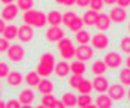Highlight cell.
Listing matches in <instances>:
<instances>
[{
	"mask_svg": "<svg viewBox=\"0 0 130 108\" xmlns=\"http://www.w3.org/2000/svg\"><path fill=\"white\" fill-rule=\"evenodd\" d=\"M5 27H6V23H5V20H3V18H0V35L3 33Z\"/></svg>",
	"mask_w": 130,
	"mask_h": 108,
	"instance_id": "ee69618b",
	"label": "cell"
},
{
	"mask_svg": "<svg viewBox=\"0 0 130 108\" xmlns=\"http://www.w3.org/2000/svg\"><path fill=\"white\" fill-rule=\"evenodd\" d=\"M17 6H18V9H21V11H28V9H33V6H35V0H17Z\"/></svg>",
	"mask_w": 130,
	"mask_h": 108,
	"instance_id": "d6a6232c",
	"label": "cell"
},
{
	"mask_svg": "<svg viewBox=\"0 0 130 108\" xmlns=\"http://www.w3.org/2000/svg\"><path fill=\"white\" fill-rule=\"evenodd\" d=\"M82 27H84V23H82V18H81V17H79L78 20H76V23H75V24H73V26L70 27V29H69V30H70V32H73V33H75V32H78V30H81V29H82Z\"/></svg>",
	"mask_w": 130,
	"mask_h": 108,
	"instance_id": "74e56055",
	"label": "cell"
},
{
	"mask_svg": "<svg viewBox=\"0 0 130 108\" xmlns=\"http://www.w3.org/2000/svg\"><path fill=\"white\" fill-rule=\"evenodd\" d=\"M97 18H99V12L94 11V9H88L82 15V23H84V26H87V27H96Z\"/></svg>",
	"mask_w": 130,
	"mask_h": 108,
	"instance_id": "ac0fdd59",
	"label": "cell"
},
{
	"mask_svg": "<svg viewBox=\"0 0 130 108\" xmlns=\"http://www.w3.org/2000/svg\"><path fill=\"white\" fill-rule=\"evenodd\" d=\"M35 98H36V94L31 90V87H28V86H27L26 89H23V90L20 92V94H18V101L21 102L23 107L31 105V104L35 102Z\"/></svg>",
	"mask_w": 130,
	"mask_h": 108,
	"instance_id": "4fadbf2b",
	"label": "cell"
},
{
	"mask_svg": "<svg viewBox=\"0 0 130 108\" xmlns=\"http://www.w3.org/2000/svg\"><path fill=\"white\" fill-rule=\"evenodd\" d=\"M40 78L42 77L38 74V71H28L26 74V77H24V81H26V84L28 87H36L39 84Z\"/></svg>",
	"mask_w": 130,
	"mask_h": 108,
	"instance_id": "603a6c76",
	"label": "cell"
},
{
	"mask_svg": "<svg viewBox=\"0 0 130 108\" xmlns=\"http://www.w3.org/2000/svg\"><path fill=\"white\" fill-rule=\"evenodd\" d=\"M5 80H6V84H8L9 89H18V87L23 84L24 77H23V74H21L20 71H11Z\"/></svg>",
	"mask_w": 130,
	"mask_h": 108,
	"instance_id": "30bf717a",
	"label": "cell"
},
{
	"mask_svg": "<svg viewBox=\"0 0 130 108\" xmlns=\"http://www.w3.org/2000/svg\"><path fill=\"white\" fill-rule=\"evenodd\" d=\"M112 99L109 98V94L106 93H99L96 98H94V105L99 108H111L112 107Z\"/></svg>",
	"mask_w": 130,
	"mask_h": 108,
	"instance_id": "d6986e66",
	"label": "cell"
},
{
	"mask_svg": "<svg viewBox=\"0 0 130 108\" xmlns=\"http://www.w3.org/2000/svg\"><path fill=\"white\" fill-rule=\"evenodd\" d=\"M20 42H23V44H28V42H31L33 38H35V30H33V27L28 26V24H23V26L18 27V36H17Z\"/></svg>",
	"mask_w": 130,
	"mask_h": 108,
	"instance_id": "ba28073f",
	"label": "cell"
},
{
	"mask_svg": "<svg viewBox=\"0 0 130 108\" xmlns=\"http://www.w3.org/2000/svg\"><path fill=\"white\" fill-rule=\"evenodd\" d=\"M117 5L118 6H121V8H129L130 6V0H117Z\"/></svg>",
	"mask_w": 130,
	"mask_h": 108,
	"instance_id": "7bdbcfd3",
	"label": "cell"
},
{
	"mask_svg": "<svg viewBox=\"0 0 130 108\" xmlns=\"http://www.w3.org/2000/svg\"><path fill=\"white\" fill-rule=\"evenodd\" d=\"M120 50L124 54H130V36H124L120 40Z\"/></svg>",
	"mask_w": 130,
	"mask_h": 108,
	"instance_id": "e575fe53",
	"label": "cell"
},
{
	"mask_svg": "<svg viewBox=\"0 0 130 108\" xmlns=\"http://www.w3.org/2000/svg\"><path fill=\"white\" fill-rule=\"evenodd\" d=\"M118 78H120V83L123 86H127L130 87V68H123L120 69V74H118Z\"/></svg>",
	"mask_w": 130,
	"mask_h": 108,
	"instance_id": "f546056e",
	"label": "cell"
},
{
	"mask_svg": "<svg viewBox=\"0 0 130 108\" xmlns=\"http://www.w3.org/2000/svg\"><path fill=\"white\" fill-rule=\"evenodd\" d=\"M87 71V65L85 62L76 60L70 65V74H78V75H84V72Z\"/></svg>",
	"mask_w": 130,
	"mask_h": 108,
	"instance_id": "f1b7e54d",
	"label": "cell"
},
{
	"mask_svg": "<svg viewBox=\"0 0 130 108\" xmlns=\"http://www.w3.org/2000/svg\"><path fill=\"white\" fill-rule=\"evenodd\" d=\"M2 94H3V86L0 84V98H2Z\"/></svg>",
	"mask_w": 130,
	"mask_h": 108,
	"instance_id": "681fc988",
	"label": "cell"
},
{
	"mask_svg": "<svg viewBox=\"0 0 130 108\" xmlns=\"http://www.w3.org/2000/svg\"><path fill=\"white\" fill-rule=\"evenodd\" d=\"M91 84H93V90H96L97 93H105V92H108L109 80L105 75H94Z\"/></svg>",
	"mask_w": 130,
	"mask_h": 108,
	"instance_id": "7c38bea8",
	"label": "cell"
},
{
	"mask_svg": "<svg viewBox=\"0 0 130 108\" xmlns=\"http://www.w3.org/2000/svg\"><path fill=\"white\" fill-rule=\"evenodd\" d=\"M111 23H112V20H111L109 14H99V18H97L96 27L99 29V32H106V30H109Z\"/></svg>",
	"mask_w": 130,
	"mask_h": 108,
	"instance_id": "ffe728a7",
	"label": "cell"
},
{
	"mask_svg": "<svg viewBox=\"0 0 130 108\" xmlns=\"http://www.w3.org/2000/svg\"><path fill=\"white\" fill-rule=\"evenodd\" d=\"M90 9H94V11H102L103 9V6H105V3H103V0H90Z\"/></svg>",
	"mask_w": 130,
	"mask_h": 108,
	"instance_id": "8d00e7d4",
	"label": "cell"
},
{
	"mask_svg": "<svg viewBox=\"0 0 130 108\" xmlns=\"http://www.w3.org/2000/svg\"><path fill=\"white\" fill-rule=\"evenodd\" d=\"M57 50H58V53L61 56V59L63 60H70V59H73L75 57V47H73V42L72 39H69V38H61V39L57 42Z\"/></svg>",
	"mask_w": 130,
	"mask_h": 108,
	"instance_id": "3957f363",
	"label": "cell"
},
{
	"mask_svg": "<svg viewBox=\"0 0 130 108\" xmlns=\"http://www.w3.org/2000/svg\"><path fill=\"white\" fill-rule=\"evenodd\" d=\"M75 57H76V60H81V62H88L94 57V48L90 47L88 44L78 45V48L75 50Z\"/></svg>",
	"mask_w": 130,
	"mask_h": 108,
	"instance_id": "52a82bcc",
	"label": "cell"
},
{
	"mask_svg": "<svg viewBox=\"0 0 130 108\" xmlns=\"http://www.w3.org/2000/svg\"><path fill=\"white\" fill-rule=\"evenodd\" d=\"M23 21L31 27L36 29H43L46 26V14H43L42 11H36V9H28L23 15Z\"/></svg>",
	"mask_w": 130,
	"mask_h": 108,
	"instance_id": "7a4b0ae2",
	"label": "cell"
},
{
	"mask_svg": "<svg viewBox=\"0 0 130 108\" xmlns=\"http://www.w3.org/2000/svg\"><path fill=\"white\" fill-rule=\"evenodd\" d=\"M105 5H115L117 3V0H103Z\"/></svg>",
	"mask_w": 130,
	"mask_h": 108,
	"instance_id": "bcb514c9",
	"label": "cell"
},
{
	"mask_svg": "<svg viewBox=\"0 0 130 108\" xmlns=\"http://www.w3.org/2000/svg\"><path fill=\"white\" fill-rule=\"evenodd\" d=\"M54 89H55V84L52 83L48 77H43V78H40L39 84L36 86V90H38V93L42 96V94H48V93H52L54 92Z\"/></svg>",
	"mask_w": 130,
	"mask_h": 108,
	"instance_id": "5bb4252c",
	"label": "cell"
},
{
	"mask_svg": "<svg viewBox=\"0 0 130 108\" xmlns=\"http://www.w3.org/2000/svg\"><path fill=\"white\" fill-rule=\"evenodd\" d=\"M55 101H57V98H55V96H54L52 93H48V94H42V98H40V107L51 108V107H54V104H55Z\"/></svg>",
	"mask_w": 130,
	"mask_h": 108,
	"instance_id": "4dcf8cb0",
	"label": "cell"
},
{
	"mask_svg": "<svg viewBox=\"0 0 130 108\" xmlns=\"http://www.w3.org/2000/svg\"><path fill=\"white\" fill-rule=\"evenodd\" d=\"M61 17H63V14L60 11L52 9V11L46 14V21H48L50 26H60L61 24Z\"/></svg>",
	"mask_w": 130,
	"mask_h": 108,
	"instance_id": "7402d4cb",
	"label": "cell"
},
{
	"mask_svg": "<svg viewBox=\"0 0 130 108\" xmlns=\"http://www.w3.org/2000/svg\"><path fill=\"white\" fill-rule=\"evenodd\" d=\"M90 71H91V74H94V75H105L106 71H108V66H106V63L102 59H97V60H94L91 63Z\"/></svg>",
	"mask_w": 130,
	"mask_h": 108,
	"instance_id": "44dd1931",
	"label": "cell"
},
{
	"mask_svg": "<svg viewBox=\"0 0 130 108\" xmlns=\"http://www.w3.org/2000/svg\"><path fill=\"white\" fill-rule=\"evenodd\" d=\"M78 90L79 93H91L93 92V84H91L90 80H85V78H82L81 83L78 84Z\"/></svg>",
	"mask_w": 130,
	"mask_h": 108,
	"instance_id": "1f68e13d",
	"label": "cell"
},
{
	"mask_svg": "<svg viewBox=\"0 0 130 108\" xmlns=\"http://www.w3.org/2000/svg\"><path fill=\"white\" fill-rule=\"evenodd\" d=\"M81 80H82V75H78V74H72V75H69V80H67V83H69V86L72 87V89H78V84L81 83Z\"/></svg>",
	"mask_w": 130,
	"mask_h": 108,
	"instance_id": "836d02e7",
	"label": "cell"
},
{
	"mask_svg": "<svg viewBox=\"0 0 130 108\" xmlns=\"http://www.w3.org/2000/svg\"><path fill=\"white\" fill-rule=\"evenodd\" d=\"M9 72H11L9 65H8L6 62H0V80H5Z\"/></svg>",
	"mask_w": 130,
	"mask_h": 108,
	"instance_id": "d590c367",
	"label": "cell"
},
{
	"mask_svg": "<svg viewBox=\"0 0 130 108\" xmlns=\"http://www.w3.org/2000/svg\"><path fill=\"white\" fill-rule=\"evenodd\" d=\"M6 107H17V108H20V107H23L21 105V102L18 101V98L17 99H11V101H8L6 102Z\"/></svg>",
	"mask_w": 130,
	"mask_h": 108,
	"instance_id": "ab89813d",
	"label": "cell"
},
{
	"mask_svg": "<svg viewBox=\"0 0 130 108\" xmlns=\"http://www.w3.org/2000/svg\"><path fill=\"white\" fill-rule=\"evenodd\" d=\"M126 66L130 68V54H127V59H126Z\"/></svg>",
	"mask_w": 130,
	"mask_h": 108,
	"instance_id": "7dc6e473",
	"label": "cell"
},
{
	"mask_svg": "<svg viewBox=\"0 0 130 108\" xmlns=\"http://www.w3.org/2000/svg\"><path fill=\"white\" fill-rule=\"evenodd\" d=\"M54 74H55L57 78H66V77H69V75H70V65H69L66 60L55 62Z\"/></svg>",
	"mask_w": 130,
	"mask_h": 108,
	"instance_id": "9a60e30c",
	"label": "cell"
},
{
	"mask_svg": "<svg viewBox=\"0 0 130 108\" xmlns=\"http://www.w3.org/2000/svg\"><path fill=\"white\" fill-rule=\"evenodd\" d=\"M54 107H58V108H61V107H64V104H63L61 101H55V104H54Z\"/></svg>",
	"mask_w": 130,
	"mask_h": 108,
	"instance_id": "f6af8a7d",
	"label": "cell"
},
{
	"mask_svg": "<svg viewBox=\"0 0 130 108\" xmlns=\"http://www.w3.org/2000/svg\"><path fill=\"white\" fill-rule=\"evenodd\" d=\"M18 15V6L13 3H8L5 5V8L2 9V18L5 21H13Z\"/></svg>",
	"mask_w": 130,
	"mask_h": 108,
	"instance_id": "2e32d148",
	"label": "cell"
},
{
	"mask_svg": "<svg viewBox=\"0 0 130 108\" xmlns=\"http://www.w3.org/2000/svg\"><path fill=\"white\" fill-rule=\"evenodd\" d=\"M3 5H8V3H13V0H0Z\"/></svg>",
	"mask_w": 130,
	"mask_h": 108,
	"instance_id": "c3c4849f",
	"label": "cell"
},
{
	"mask_svg": "<svg viewBox=\"0 0 130 108\" xmlns=\"http://www.w3.org/2000/svg\"><path fill=\"white\" fill-rule=\"evenodd\" d=\"M90 33L87 32V30H78V32H75V42L78 44V45H85V44H90Z\"/></svg>",
	"mask_w": 130,
	"mask_h": 108,
	"instance_id": "4316f807",
	"label": "cell"
},
{
	"mask_svg": "<svg viewBox=\"0 0 130 108\" xmlns=\"http://www.w3.org/2000/svg\"><path fill=\"white\" fill-rule=\"evenodd\" d=\"M78 18H79V17L76 15L75 11H66V12L63 14V17H61V23H63L67 29H70V27L76 23V20H78Z\"/></svg>",
	"mask_w": 130,
	"mask_h": 108,
	"instance_id": "cb8c5ba5",
	"label": "cell"
},
{
	"mask_svg": "<svg viewBox=\"0 0 130 108\" xmlns=\"http://www.w3.org/2000/svg\"><path fill=\"white\" fill-rule=\"evenodd\" d=\"M90 42H91V47L94 50H97V51H103V50H106L109 47V38L105 35L103 32H99L96 35H93Z\"/></svg>",
	"mask_w": 130,
	"mask_h": 108,
	"instance_id": "8992f818",
	"label": "cell"
},
{
	"mask_svg": "<svg viewBox=\"0 0 130 108\" xmlns=\"http://www.w3.org/2000/svg\"><path fill=\"white\" fill-rule=\"evenodd\" d=\"M58 5H61V6H72V5H75V0H55Z\"/></svg>",
	"mask_w": 130,
	"mask_h": 108,
	"instance_id": "60d3db41",
	"label": "cell"
},
{
	"mask_svg": "<svg viewBox=\"0 0 130 108\" xmlns=\"http://www.w3.org/2000/svg\"><path fill=\"white\" fill-rule=\"evenodd\" d=\"M6 57H8V60L12 62V63H21V62L26 59V50H24V47L20 45V44H12V45H9L8 50H6Z\"/></svg>",
	"mask_w": 130,
	"mask_h": 108,
	"instance_id": "277c9868",
	"label": "cell"
},
{
	"mask_svg": "<svg viewBox=\"0 0 130 108\" xmlns=\"http://www.w3.org/2000/svg\"><path fill=\"white\" fill-rule=\"evenodd\" d=\"M75 5H78L79 8H87L90 5V0H75Z\"/></svg>",
	"mask_w": 130,
	"mask_h": 108,
	"instance_id": "b9f144b4",
	"label": "cell"
},
{
	"mask_svg": "<svg viewBox=\"0 0 130 108\" xmlns=\"http://www.w3.org/2000/svg\"><path fill=\"white\" fill-rule=\"evenodd\" d=\"M2 35H3V38H6L9 42L13 40V39H17V36H18V26H15V24H9V26H6Z\"/></svg>",
	"mask_w": 130,
	"mask_h": 108,
	"instance_id": "83f0119b",
	"label": "cell"
},
{
	"mask_svg": "<svg viewBox=\"0 0 130 108\" xmlns=\"http://www.w3.org/2000/svg\"><path fill=\"white\" fill-rule=\"evenodd\" d=\"M61 38H64V30L60 26H51L45 32V39L48 42H51V44H54V42L57 44Z\"/></svg>",
	"mask_w": 130,
	"mask_h": 108,
	"instance_id": "9c48e42d",
	"label": "cell"
},
{
	"mask_svg": "<svg viewBox=\"0 0 130 108\" xmlns=\"http://www.w3.org/2000/svg\"><path fill=\"white\" fill-rule=\"evenodd\" d=\"M8 47H9V40L6 38H0V53H6Z\"/></svg>",
	"mask_w": 130,
	"mask_h": 108,
	"instance_id": "f35d334b",
	"label": "cell"
},
{
	"mask_svg": "<svg viewBox=\"0 0 130 108\" xmlns=\"http://www.w3.org/2000/svg\"><path fill=\"white\" fill-rule=\"evenodd\" d=\"M78 107L81 108H91L96 107L94 102H93V98H91V93H81L78 96Z\"/></svg>",
	"mask_w": 130,
	"mask_h": 108,
	"instance_id": "484cf974",
	"label": "cell"
},
{
	"mask_svg": "<svg viewBox=\"0 0 130 108\" xmlns=\"http://www.w3.org/2000/svg\"><path fill=\"white\" fill-rule=\"evenodd\" d=\"M103 62L106 63L108 69H118V68L123 65L124 59H123V56L120 53H117V51H109V53L105 54Z\"/></svg>",
	"mask_w": 130,
	"mask_h": 108,
	"instance_id": "5b68a950",
	"label": "cell"
},
{
	"mask_svg": "<svg viewBox=\"0 0 130 108\" xmlns=\"http://www.w3.org/2000/svg\"><path fill=\"white\" fill-rule=\"evenodd\" d=\"M109 17L114 23H124L126 18H127V11L126 8H121V6H115L109 11Z\"/></svg>",
	"mask_w": 130,
	"mask_h": 108,
	"instance_id": "e0dca14e",
	"label": "cell"
},
{
	"mask_svg": "<svg viewBox=\"0 0 130 108\" xmlns=\"http://www.w3.org/2000/svg\"><path fill=\"white\" fill-rule=\"evenodd\" d=\"M127 98H129V102H130V89H129V92H127Z\"/></svg>",
	"mask_w": 130,
	"mask_h": 108,
	"instance_id": "f907efd6",
	"label": "cell"
},
{
	"mask_svg": "<svg viewBox=\"0 0 130 108\" xmlns=\"http://www.w3.org/2000/svg\"><path fill=\"white\" fill-rule=\"evenodd\" d=\"M61 102L64 104V107H76L78 105V94L73 92H66L61 94Z\"/></svg>",
	"mask_w": 130,
	"mask_h": 108,
	"instance_id": "d4e9b609",
	"label": "cell"
},
{
	"mask_svg": "<svg viewBox=\"0 0 130 108\" xmlns=\"http://www.w3.org/2000/svg\"><path fill=\"white\" fill-rule=\"evenodd\" d=\"M54 66H55V57L52 53H43L39 57V62H38V66L36 71L40 77H50L52 72H54Z\"/></svg>",
	"mask_w": 130,
	"mask_h": 108,
	"instance_id": "6da1fadb",
	"label": "cell"
},
{
	"mask_svg": "<svg viewBox=\"0 0 130 108\" xmlns=\"http://www.w3.org/2000/svg\"><path fill=\"white\" fill-rule=\"evenodd\" d=\"M127 27H129V32H130V23H129V26H127Z\"/></svg>",
	"mask_w": 130,
	"mask_h": 108,
	"instance_id": "816d5d0a",
	"label": "cell"
},
{
	"mask_svg": "<svg viewBox=\"0 0 130 108\" xmlns=\"http://www.w3.org/2000/svg\"><path fill=\"white\" fill-rule=\"evenodd\" d=\"M108 94L112 101H121L124 96H126V89L121 83H117V84H109L108 87Z\"/></svg>",
	"mask_w": 130,
	"mask_h": 108,
	"instance_id": "8fae6325",
	"label": "cell"
}]
</instances>
